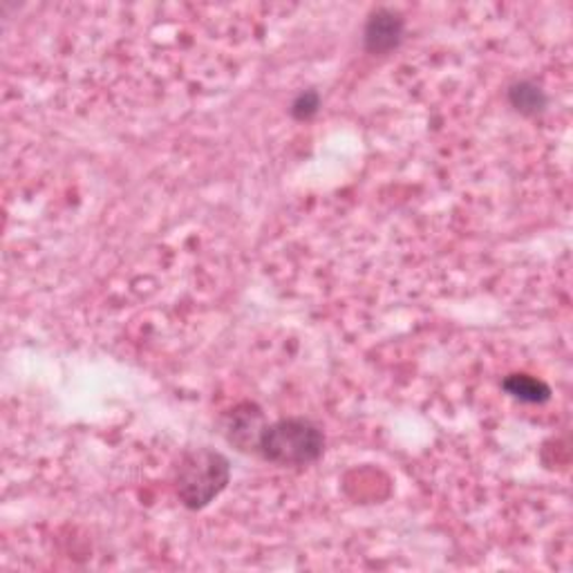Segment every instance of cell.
<instances>
[{"label":"cell","mask_w":573,"mask_h":573,"mask_svg":"<svg viewBox=\"0 0 573 573\" xmlns=\"http://www.w3.org/2000/svg\"><path fill=\"white\" fill-rule=\"evenodd\" d=\"M319 108H321V97H319V92L308 90V92H300V95L294 99V103H291V114H294L296 120L304 122V120H312L314 114L319 112Z\"/></svg>","instance_id":"7"},{"label":"cell","mask_w":573,"mask_h":573,"mask_svg":"<svg viewBox=\"0 0 573 573\" xmlns=\"http://www.w3.org/2000/svg\"><path fill=\"white\" fill-rule=\"evenodd\" d=\"M325 437L308 419H283L266 426L258 452L281 466H308L323 454Z\"/></svg>","instance_id":"1"},{"label":"cell","mask_w":573,"mask_h":573,"mask_svg":"<svg viewBox=\"0 0 573 573\" xmlns=\"http://www.w3.org/2000/svg\"><path fill=\"white\" fill-rule=\"evenodd\" d=\"M403 16L395 10H376L363 32L365 50L372 54H388L393 52L403 38Z\"/></svg>","instance_id":"4"},{"label":"cell","mask_w":573,"mask_h":573,"mask_svg":"<svg viewBox=\"0 0 573 573\" xmlns=\"http://www.w3.org/2000/svg\"><path fill=\"white\" fill-rule=\"evenodd\" d=\"M266 428L264 414L256 403H242L234 408L224 419V437L236 448L251 452L260 448L262 433Z\"/></svg>","instance_id":"3"},{"label":"cell","mask_w":573,"mask_h":573,"mask_svg":"<svg viewBox=\"0 0 573 573\" xmlns=\"http://www.w3.org/2000/svg\"><path fill=\"white\" fill-rule=\"evenodd\" d=\"M509 101L522 114H538L547 105V95L540 86H536L533 82H520L511 86Z\"/></svg>","instance_id":"6"},{"label":"cell","mask_w":573,"mask_h":573,"mask_svg":"<svg viewBox=\"0 0 573 573\" xmlns=\"http://www.w3.org/2000/svg\"><path fill=\"white\" fill-rule=\"evenodd\" d=\"M232 469L224 454L198 448L184 454L177 469V495L188 509H204L226 488Z\"/></svg>","instance_id":"2"},{"label":"cell","mask_w":573,"mask_h":573,"mask_svg":"<svg viewBox=\"0 0 573 573\" xmlns=\"http://www.w3.org/2000/svg\"><path fill=\"white\" fill-rule=\"evenodd\" d=\"M505 390L522 401H528V403H545L549 397H551V390L547 384H543V381L533 378L528 374H511L507 381H505Z\"/></svg>","instance_id":"5"}]
</instances>
